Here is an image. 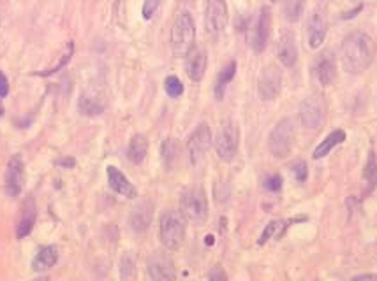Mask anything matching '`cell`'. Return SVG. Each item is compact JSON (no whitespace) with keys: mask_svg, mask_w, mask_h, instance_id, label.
Wrapping results in <instances>:
<instances>
[{"mask_svg":"<svg viewBox=\"0 0 377 281\" xmlns=\"http://www.w3.org/2000/svg\"><path fill=\"white\" fill-rule=\"evenodd\" d=\"M342 66L346 72L358 76L372 66L376 58V43L365 32H353L342 43Z\"/></svg>","mask_w":377,"mask_h":281,"instance_id":"1","label":"cell"},{"mask_svg":"<svg viewBox=\"0 0 377 281\" xmlns=\"http://www.w3.org/2000/svg\"><path fill=\"white\" fill-rule=\"evenodd\" d=\"M196 41V27L194 19L187 11L180 12L176 16L175 23L172 28V50L175 57L183 58L189 51L194 48Z\"/></svg>","mask_w":377,"mask_h":281,"instance_id":"2","label":"cell"},{"mask_svg":"<svg viewBox=\"0 0 377 281\" xmlns=\"http://www.w3.org/2000/svg\"><path fill=\"white\" fill-rule=\"evenodd\" d=\"M160 243L167 250H178L185 241V218L178 211H166L159 222Z\"/></svg>","mask_w":377,"mask_h":281,"instance_id":"3","label":"cell"},{"mask_svg":"<svg viewBox=\"0 0 377 281\" xmlns=\"http://www.w3.org/2000/svg\"><path fill=\"white\" fill-rule=\"evenodd\" d=\"M180 213L183 218L192 222L196 225L205 224L208 218V200H206L205 192L199 186L187 188L180 197Z\"/></svg>","mask_w":377,"mask_h":281,"instance_id":"4","label":"cell"},{"mask_svg":"<svg viewBox=\"0 0 377 281\" xmlns=\"http://www.w3.org/2000/svg\"><path fill=\"white\" fill-rule=\"evenodd\" d=\"M295 124L291 118H282L268 135V150L275 158H286L295 146Z\"/></svg>","mask_w":377,"mask_h":281,"instance_id":"5","label":"cell"},{"mask_svg":"<svg viewBox=\"0 0 377 281\" xmlns=\"http://www.w3.org/2000/svg\"><path fill=\"white\" fill-rule=\"evenodd\" d=\"M240 146V130L233 119H228L219 128V134L215 137V151L222 162H231L235 160Z\"/></svg>","mask_w":377,"mask_h":281,"instance_id":"6","label":"cell"},{"mask_svg":"<svg viewBox=\"0 0 377 281\" xmlns=\"http://www.w3.org/2000/svg\"><path fill=\"white\" fill-rule=\"evenodd\" d=\"M270 34H272V11H270V8H261L252 28H250L249 35L250 48H252L256 53L265 51L266 44H268Z\"/></svg>","mask_w":377,"mask_h":281,"instance_id":"7","label":"cell"},{"mask_svg":"<svg viewBox=\"0 0 377 281\" xmlns=\"http://www.w3.org/2000/svg\"><path fill=\"white\" fill-rule=\"evenodd\" d=\"M228 6L224 0H208L205 9V28L208 34L219 35L228 27Z\"/></svg>","mask_w":377,"mask_h":281,"instance_id":"8","label":"cell"},{"mask_svg":"<svg viewBox=\"0 0 377 281\" xmlns=\"http://www.w3.org/2000/svg\"><path fill=\"white\" fill-rule=\"evenodd\" d=\"M298 118L305 128L314 130V128L321 127V124L324 122L323 100L319 97H307L305 100H302L298 108Z\"/></svg>","mask_w":377,"mask_h":281,"instance_id":"9","label":"cell"},{"mask_svg":"<svg viewBox=\"0 0 377 281\" xmlns=\"http://www.w3.org/2000/svg\"><path fill=\"white\" fill-rule=\"evenodd\" d=\"M212 146V130L206 124H199L196 130L189 135L187 141V153L191 158L192 164H198L205 153L210 150Z\"/></svg>","mask_w":377,"mask_h":281,"instance_id":"10","label":"cell"},{"mask_svg":"<svg viewBox=\"0 0 377 281\" xmlns=\"http://www.w3.org/2000/svg\"><path fill=\"white\" fill-rule=\"evenodd\" d=\"M282 90V74L277 67L270 66L266 67L259 76L257 81V93H259L261 100H273Z\"/></svg>","mask_w":377,"mask_h":281,"instance_id":"11","label":"cell"},{"mask_svg":"<svg viewBox=\"0 0 377 281\" xmlns=\"http://www.w3.org/2000/svg\"><path fill=\"white\" fill-rule=\"evenodd\" d=\"M25 183V164L20 155L9 160L8 169H6V192L11 197H18L24 190Z\"/></svg>","mask_w":377,"mask_h":281,"instance_id":"12","label":"cell"},{"mask_svg":"<svg viewBox=\"0 0 377 281\" xmlns=\"http://www.w3.org/2000/svg\"><path fill=\"white\" fill-rule=\"evenodd\" d=\"M314 74L318 81L323 86H330L337 77V62H335V55L331 51L324 50L319 53L314 62Z\"/></svg>","mask_w":377,"mask_h":281,"instance_id":"13","label":"cell"},{"mask_svg":"<svg viewBox=\"0 0 377 281\" xmlns=\"http://www.w3.org/2000/svg\"><path fill=\"white\" fill-rule=\"evenodd\" d=\"M309 46L312 50H318L321 44L324 43L328 32V21L327 16H324L323 9H314V12L309 18Z\"/></svg>","mask_w":377,"mask_h":281,"instance_id":"14","label":"cell"},{"mask_svg":"<svg viewBox=\"0 0 377 281\" xmlns=\"http://www.w3.org/2000/svg\"><path fill=\"white\" fill-rule=\"evenodd\" d=\"M183 58H185V74L189 76V79L194 83L201 81L203 76H205L206 64H208L206 51L203 48L194 46Z\"/></svg>","mask_w":377,"mask_h":281,"instance_id":"15","label":"cell"},{"mask_svg":"<svg viewBox=\"0 0 377 281\" xmlns=\"http://www.w3.org/2000/svg\"><path fill=\"white\" fill-rule=\"evenodd\" d=\"M148 276L156 281H172L175 280V267H173L172 258L166 257V255H154L150 260H148Z\"/></svg>","mask_w":377,"mask_h":281,"instance_id":"16","label":"cell"},{"mask_svg":"<svg viewBox=\"0 0 377 281\" xmlns=\"http://www.w3.org/2000/svg\"><path fill=\"white\" fill-rule=\"evenodd\" d=\"M106 173H108L109 188H111L113 192L118 193V195H122V197H125V199H134V197L138 195V192H136V188L133 186V183L129 182L127 176H125V174L122 173L118 167L108 166Z\"/></svg>","mask_w":377,"mask_h":281,"instance_id":"17","label":"cell"},{"mask_svg":"<svg viewBox=\"0 0 377 281\" xmlns=\"http://www.w3.org/2000/svg\"><path fill=\"white\" fill-rule=\"evenodd\" d=\"M277 58L284 67L291 69L298 62V48H296V39L293 34H282L277 43Z\"/></svg>","mask_w":377,"mask_h":281,"instance_id":"18","label":"cell"},{"mask_svg":"<svg viewBox=\"0 0 377 281\" xmlns=\"http://www.w3.org/2000/svg\"><path fill=\"white\" fill-rule=\"evenodd\" d=\"M152 218H154L152 202L145 200V202H141V204H138L136 208L133 209L131 218H129V224H131V229H133L134 232H145L150 227V224H152Z\"/></svg>","mask_w":377,"mask_h":281,"instance_id":"19","label":"cell"},{"mask_svg":"<svg viewBox=\"0 0 377 281\" xmlns=\"http://www.w3.org/2000/svg\"><path fill=\"white\" fill-rule=\"evenodd\" d=\"M346 141V132L340 130V128H337V130L330 132V134L327 135V137L319 143V146L315 148L314 153H312V157H314V160H319V158H324L327 155H330L331 151L335 150L337 146H340V144Z\"/></svg>","mask_w":377,"mask_h":281,"instance_id":"20","label":"cell"},{"mask_svg":"<svg viewBox=\"0 0 377 281\" xmlns=\"http://www.w3.org/2000/svg\"><path fill=\"white\" fill-rule=\"evenodd\" d=\"M59 262V250L57 246H43L37 253H35L34 260H32V267L34 271H48Z\"/></svg>","mask_w":377,"mask_h":281,"instance_id":"21","label":"cell"},{"mask_svg":"<svg viewBox=\"0 0 377 281\" xmlns=\"http://www.w3.org/2000/svg\"><path fill=\"white\" fill-rule=\"evenodd\" d=\"M148 153V141L143 134H136L133 135V139L129 141L127 146V158L133 164L140 166L143 162L145 158H147Z\"/></svg>","mask_w":377,"mask_h":281,"instance_id":"22","label":"cell"},{"mask_svg":"<svg viewBox=\"0 0 377 281\" xmlns=\"http://www.w3.org/2000/svg\"><path fill=\"white\" fill-rule=\"evenodd\" d=\"M302 220H307V218H296V220H291V222H302ZM291 222H282V220H273V222H270V224L265 227V231H263V234L259 235V241H257V244H259V246H263V244L268 243L270 239L282 238V235H284V232L288 231V227Z\"/></svg>","mask_w":377,"mask_h":281,"instance_id":"23","label":"cell"},{"mask_svg":"<svg viewBox=\"0 0 377 281\" xmlns=\"http://www.w3.org/2000/svg\"><path fill=\"white\" fill-rule=\"evenodd\" d=\"M363 183H365V195L377 188V157L376 151L370 150L367 157L365 169H363Z\"/></svg>","mask_w":377,"mask_h":281,"instance_id":"24","label":"cell"},{"mask_svg":"<svg viewBox=\"0 0 377 281\" xmlns=\"http://www.w3.org/2000/svg\"><path fill=\"white\" fill-rule=\"evenodd\" d=\"M34 224H35V206L32 200H28L24 208V213H21L20 222H18V229H16V235H18V239L27 238V235L32 232V229H34Z\"/></svg>","mask_w":377,"mask_h":281,"instance_id":"25","label":"cell"},{"mask_svg":"<svg viewBox=\"0 0 377 281\" xmlns=\"http://www.w3.org/2000/svg\"><path fill=\"white\" fill-rule=\"evenodd\" d=\"M235 76H237V62H230L224 67V69L221 70V72H219L217 81H215V88H214L217 100H222V97H224V92H226V86L233 81Z\"/></svg>","mask_w":377,"mask_h":281,"instance_id":"26","label":"cell"},{"mask_svg":"<svg viewBox=\"0 0 377 281\" xmlns=\"http://www.w3.org/2000/svg\"><path fill=\"white\" fill-rule=\"evenodd\" d=\"M80 111L86 116H98L104 111V106L99 104V100L92 99L89 95L80 97Z\"/></svg>","mask_w":377,"mask_h":281,"instance_id":"27","label":"cell"},{"mask_svg":"<svg viewBox=\"0 0 377 281\" xmlns=\"http://www.w3.org/2000/svg\"><path fill=\"white\" fill-rule=\"evenodd\" d=\"M160 153H163L164 166H166L167 169H172L173 164H175L176 160V153H178L175 141H173V139H166L163 143V148H160Z\"/></svg>","mask_w":377,"mask_h":281,"instance_id":"28","label":"cell"},{"mask_svg":"<svg viewBox=\"0 0 377 281\" xmlns=\"http://www.w3.org/2000/svg\"><path fill=\"white\" fill-rule=\"evenodd\" d=\"M305 9V0H289L288 4H286V19L288 21H298L304 14Z\"/></svg>","mask_w":377,"mask_h":281,"instance_id":"29","label":"cell"},{"mask_svg":"<svg viewBox=\"0 0 377 281\" xmlns=\"http://www.w3.org/2000/svg\"><path fill=\"white\" fill-rule=\"evenodd\" d=\"M164 90L172 99H178L183 95V85L176 76H167L164 81Z\"/></svg>","mask_w":377,"mask_h":281,"instance_id":"30","label":"cell"},{"mask_svg":"<svg viewBox=\"0 0 377 281\" xmlns=\"http://www.w3.org/2000/svg\"><path fill=\"white\" fill-rule=\"evenodd\" d=\"M160 4H163V0H145L143 2V8H141V16H143V19H152L154 14H156L157 11H159Z\"/></svg>","mask_w":377,"mask_h":281,"instance_id":"31","label":"cell"},{"mask_svg":"<svg viewBox=\"0 0 377 281\" xmlns=\"http://www.w3.org/2000/svg\"><path fill=\"white\" fill-rule=\"evenodd\" d=\"M120 276L122 280H133L134 278V262L129 255L122 257L120 260Z\"/></svg>","mask_w":377,"mask_h":281,"instance_id":"32","label":"cell"},{"mask_svg":"<svg viewBox=\"0 0 377 281\" xmlns=\"http://www.w3.org/2000/svg\"><path fill=\"white\" fill-rule=\"evenodd\" d=\"M263 186H265L268 192H280L282 188V176L280 174H270V176L265 177V182H263Z\"/></svg>","mask_w":377,"mask_h":281,"instance_id":"33","label":"cell"},{"mask_svg":"<svg viewBox=\"0 0 377 281\" xmlns=\"http://www.w3.org/2000/svg\"><path fill=\"white\" fill-rule=\"evenodd\" d=\"M291 173L295 174L296 182L298 183H305L309 177V169H307V164L302 162V160H298V162H295L291 166Z\"/></svg>","mask_w":377,"mask_h":281,"instance_id":"34","label":"cell"},{"mask_svg":"<svg viewBox=\"0 0 377 281\" xmlns=\"http://www.w3.org/2000/svg\"><path fill=\"white\" fill-rule=\"evenodd\" d=\"M73 50H74L73 43H69V44H67V51H66V53H64V57H62V60H60V64H57V66H55L53 69H50V70H44V72H41V76H51V74H55V72H57V70H60V69H62V67H66L67 64H69L71 57H73Z\"/></svg>","mask_w":377,"mask_h":281,"instance_id":"35","label":"cell"},{"mask_svg":"<svg viewBox=\"0 0 377 281\" xmlns=\"http://www.w3.org/2000/svg\"><path fill=\"white\" fill-rule=\"evenodd\" d=\"M9 93V83H8V77H6V74L0 70V99H4V97H8Z\"/></svg>","mask_w":377,"mask_h":281,"instance_id":"36","label":"cell"},{"mask_svg":"<svg viewBox=\"0 0 377 281\" xmlns=\"http://www.w3.org/2000/svg\"><path fill=\"white\" fill-rule=\"evenodd\" d=\"M55 164H57L59 167H62V169H73V167L76 166V160L71 157H66V158H59Z\"/></svg>","mask_w":377,"mask_h":281,"instance_id":"37","label":"cell"},{"mask_svg":"<svg viewBox=\"0 0 377 281\" xmlns=\"http://www.w3.org/2000/svg\"><path fill=\"white\" fill-rule=\"evenodd\" d=\"M226 278H228V276H226V274L222 273V271L219 269V267H217V269H215V271H212L210 274H208V280H212V281H221V280L224 281Z\"/></svg>","mask_w":377,"mask_h":281,"instance_id":"38","label":"cell"},{"mask_svg":"<svg viewBox=\"0 0 377 281\" xmlns=\"http://www.w3.org/2000/svg\"><path fill=\"white\" fill-rule=\"evenodd\" d=\"M363 280L377 281V274H358V276L353 278V281H363Z\"/></svg>","mask_w":377,"mask_h":281,"instance_id":"39","label":"cell"},{"mask_svg":"<svg viewBox=\"0 0 377 281\" xmlns=\"http://www.w3.org/2000/svg\"><path fill=\"white\" fill-rule=\"evenodd\" d=\"M363 9V6H358L356 9H353V11L351 12H346V14L342 16V19H349V18H354V16H356V12H360Z\"/></svg>","mask_w":377,"mask_h":281,"instance_id":"40","label":"cell"},{"mask_svg":"<svg viewBox=\"0 0 377 281\" xmlns=\"http://www.w3.org/2000/svg\"><path fill=\"white\" fill-rule=\"evenodd\" d=\"M268 2H272V4H277V2H280V0H268Z\"/></svg>","mask_w":377,"mask_h":281,"instance_id":"41","label":"cell"},{"mask_svg":"<svg viewBox=\"0 0 377 281\" xmlns=\"http://www.w3.org/2000/svg\"><path fill=\"white\" fill-rule=\"evenodd\" d=\"M182 2H191V0H182Z\"/></svg>","mask_w":377,"mask_h":281,"instance_id":"42","label":"cell"}]
</instances>
